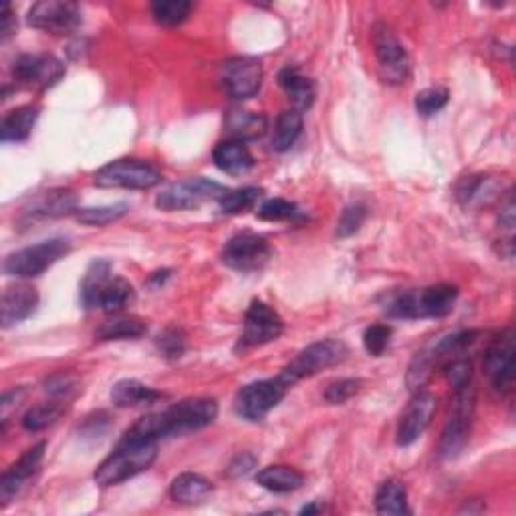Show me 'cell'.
I'll use <instances>...</instances> for the list:
<instances>
[{
    "label": "cell",
    "instance_id": "cell-26",
    "mask_svg": "<svg viewBox=\"0 0 516 516\" xmlns=\"http://www.w3.org/2000/svg\"><path fill=\"white\" fill-rule=\"evenodd\" d=\"M39 108L35 105H25L11 113H6L3 119V128H0V136L3 141H25L35 128L36 119H39Z\"/></svg>",
    "mask_w": 516,
    "mask_h": 516
},
{
    "label": "cell",
    "instance_id": "cell-28",
    "mask_svg": "<svg viewBox=\"0 0 516 516\" xmlns=\"http://www.w3.org/2000/svg\"><path fill=\"white\" fill-rule=\"evenodd\" d=\"M148 325L138 317H113L105 321L101 327L95 331L98 341H121V339H139L146 335Z\"/></svg>",
    "mask_w": 516,
    "mask_h": 516
},
{
    "label": "cell",
    "instance_id": "cell-40",
    "mask_svg": "<svg viewBox=\"0 0 516 516\" xmlns=\"http://www.w3.org/2000/svg\"><path fill=\"white\" fill-rule=\"evenodd\" d=\"M448 99H450V93H448V89L428 88L416 95V109L419 116L429 118V116H434V113L442 111L446 108Z\"/></svg>",
    "mask_w": 516,
    "mask_h": 516
},
{
    "label": "cell",
    "instance_id": "cell-34",
    "mask_svg": "<svg viewBox=\"0 0 516 516\" xmlns=\"http://www.w3.org/2000/svg\"><path fill=\"white\" fill-rule=\"evenodd\" d=\"M438 366L436 357H434V351L432 349H426L422 353H418L414 357L412 366L408 369V377H406V384L409 387L412 394H418V391H424L429 377H432V371Z\"/></svg>",
    "mask_w": 516,
    "mask_h": 516
},
{
    "label": "cell",
    "instance_id": "cell-38",
    "mask_svg": "<svg viewBox=\"0 0 516 516\" xmlns=\"http://www.w3.org/2000/svg\"><path fill=\"white\" fill-rule=\"evenodd\" d=\"M156 347L161 353V357L176 361L186 351V333L180 327H166L156 337Z\"/></svg>",
    "mask_w": 516,
    "mask_h": 516
},
{
    "label": "cell",
    "instance_id": "cell-44",
    "mask_svg": "<svg viewBox=\"0 0 516 516\" xmlns=\"http://www.w3.org/2000/svg\"><path fill=\"white\" fill-rule=\"evenodd\" d=\"M77 389H79L77 377L71 374H65V371H61V374H55L45 381V391L49 396H53L55 399L69 397L73 391H77Z\"/></svg>",
    "mask_w": 516,
    "mask_h": 516
},
{
    "label": "cell",
    "instance_id": "cell-46",
    "mask_svg": "<svg viewBox=\"0 0 516 516\" xmlns=\"http://www.w3.org/2000/svg\"><path fill=\"white\" fill-rule=\"evenodd\" d=\"M254 466H256V458L251 452H241L232 458V462L226 468V472L231 478H241L246 476L248 472H253Z\"/></svg>",
    "mask_w": 516,
    "mask_h": 516
},
{
    "label": "cell",
    "instance_id": "cell-35",
    "mask_svg": "<svg viewBox=\"0 0 516 516\" xmlns=\"http://www.w3.org/2000/svg\"><path fill=\"white\" fill-rule=\"evenodd\" d=\"M190 11H192V3H188V0H156L151 5V15L164 26L181 25L188 18Z\"/></svg>",
    "mask_w": 516,
    "mask_h": 516
},
{
    "label": "cell",
    "instance_id": "cell-9",
    "mask_svg": "<svg viewBox=\"0 0 516 516\" xmlns=\"http://www.w3.org/2000/svg\"><path fill=\"white\" fill-rule=\"evenodd\" d=\"M371 36H374V49L381 79L389 85L406 83L409 77V57L394 31L386 23H377Z\"/></svg>",
    "mask_w": 516,
    "mask_h": 516
},
{
    "label": "cell",
    "instance_id": "cell-27",
    "mask_svg": "<svg viewBox=\"0 0 516 516\" xmlns=\"http://www.w3.org/2000/svg\"><path fill=\"white\" fill-rule=\"evenodd\" d=\"M111 279V263L109 261H93L89 269L85 271L81 281V303L85 309H98V297L101 289Z\"/></svg>",
    "mask_w": 516,
    "mask_h": 516
},
{
    "label": "cell",
    "instance_id": "cell-10",
    "mask_svg": "<svg viewBox=\"0 0 516 516\" xmlns=\"http://www.w3.org/2000/svg\"><path fill=\"white\" fill-rule=\"evenodd\" d=\"M273 251L264 236L241 232L232 236L222 248V263L238 273H256L271 261Z\"/></svg>",
    "mask_w": 516,
    "mask_h": 516
},
{
    "label": "cell",
    "instance_id": "cell-8",
    "mask_svg": "<svg viewBox=\"0 0 516 516\" xmlns=\"http://www.w3.org/2000/svg\"><path fill=\"white\" fill-rule=\"evenodd\" d=\"M286 391H289V387H286L279 377L253 381V384L244 386L236 394V414L248 419V422H261V419L269 416L271 409L281 404Z\"/></svg>",
    "mask_w": 516,
    "mask_h": 516
},
{
    "label": "cell",
    "instance_id": "cell-43",
    "mask_svg": "<svg viewBox=\"0 0 516 516\" xmlns=\"http://www.w3.org/2000/svg\"><path fill=\"white\" fill-rule=\"evenodd\" d=\"M359 389H361V379L349 377V379L333 381V384H329V387L325 389V401L333 406H341L356 396Z\"/></svg>",
    "mask_w": 516,
    "mask_h": 516
},
{
    "label": "cell",
    "instance_id": "cell-49",
    "mask_svg": "<svg viewBox=\"0 0 516 516\" xmlns=\"http://www.w3.org/2000/svg\"><path fill=\"white\" fill-rule=\"evenodd\" d=\"M321 511H323V504L313 502L309 506H304V509L301 511V514H315V512H321Z\"/></svg>",
    "mask_w": 516,
    "mask_h": 516
},
{
    "label": "cell",
    "instance_id": "cell-25",
    "mask_svg": "<svg viewBox=\"0 0 516 516\" xmlns=\"http://www.w3.org/2000/svg\"><path fill=\"white\" fill-rule=\"evenodd\" d=\"M256 482L271 492L286 494L299 490L304 484V476L291 466H269L256 474Z\"/></svg>",
    "mask_w": 516,
    "mask_h": 516
},
{
    "label": "cell",
    "instance_id": "cell-32",
    "mask_svg": "<svg viewBox=\"0 0 516 516\" xmlns=\"http://www.w3.org/2000/svg\"><path fill=\"white\" fill-rule=\"evenodd\" d=\"M77 198L67 190H55V192L45 194L39 202L35 204L31 210L33 216H43V218H55V216H65L77 212Z\"/></svg>",
    "mask_w": 516,
    "mask_h": 516
},
{
    "label": "cell",
    "instance_id": "cell-29",
    "mask_svg": "<svg viewBox=\"0 0 516 516\" xmlns=\"http://www.w3.org/2000/svg\"><path fill=\"white\" fill-rule=\"evenodd\" d=\"M376 511L377 514H408V490L397 478H389L379 486L376 494Z\"/></svg>",
    "mask_w": 516,
    "mask_h": 516
},
{
    "label": "cell",
    "instance_id": "cell-4",
    "mask_svg": "<svg viewBox=\"0 0 516 516\" xmlns=\"http://www.w3.org/2000/svg\"><path fill=\"white\" fill-rule=\"evenodd\" d=\"M71 243L67 238H51L39 244L21 248L5 258V273L16 279H35L41 276L55 263H59L65 254H69Z\"/></svg>",
    "mask_w": 516,
    "mask_h": 516
},
{
    "label": "cell",
    "instance_id": "cell-22",
    "mask_svg": "<svg viewBox=\"0 0 516 516\" xmlns=\"http://www.w3.org/2000/svg\"><path fill=\"white\" fill-rule=\"evenodd\" d=\"M164 391H158L138 379H121L111 389V401L118 408H139V406H151L156 401L164 399Z\"/></svg>",
    "mask_w": 516,
    "mask_h": 516
},
{
    "label": "cell",
    "instance_id": "cell-13",
    "mask_svg": "<svg viewBox=\"0 0 516 516\" xmlns=\"http://www.w3.org/2000/svg\"><path fill=\"white\" fill-rule=\"evenodd\" d=\"M28 25L51 35H69L81 25V8L69 0H43L31 6Z\"/></svg>",
    "mask_w": 516,
    "mask_h": 516
},
{
    "label": "cell",
    "instance_id": "cell-21",
    "mask_svg": "<svg viewBox=\"0 0 516 516\" xmlns=\"http://www.w3.org/2000/svg\"><path fill=\"white\" fill-rule=\"evenodd\" d=\"M212 158H214L216 168L231 176L246 174V171H251L254 168V158L243 141L228 139V141L218 143Z\"/></svg>",
    "mask_w": 516,
    "mask_h": 516
},
{
    "label": "cell",
    "instance_id": "cell-6",
    "mask_svg": "<svg viewBox=\"0 0 516 516\" xmlns=\"http://www.w3.org/2000/svg\"><path fill=\"white\" fill-rule=\"evenodd\" d=\"M160 181L161 171L143 160H116L95 174V184L99 188L150 190L158 186Z\"/></svg>",
    "mask_w": 516,
    "mask_h": 516
},
{
    "label": "cell",
    "instance_id": "cell-15",
    "mask_svg": "<svg viewBox=\"0 0 516 516\" xmlns=\"http://www.w3.org/2000/svg\"><path fill=\"white\" fill-rule=\"evenodd\" d=\"M13 75L18 83L33 89H49L59 83L65 75V65L53 55L28 53L15 61Z\"/></svg>",
    "mask_w": 516,
    "mask_h": 516
},
{
    "label": "cell",
    "instance_id": "cell-30",
    "mask_svg": "<svg viewBox=\"0 0 516 516\" xmlns=\"http://www.w3.org/2000/svg\"><path fill=\"white\" fill-rule=\"evenodd\" d=\"M303 133V116L299 111L289 109L283 111L274 123V133H273V150L274 151H289Z\"/></svg>",
    "mask_w": 516,
    "mask_h": 516
},
{
    "label": "cell",
    "instance_id": "cell-33",
    "mask_svg": "<svg viewBox=\"0 0 516 516\" xmlns=\"http://www.w3.org/2000/svg\"><path fill=\"white\" fill-rule=\"evenodd\" d=\"M65 409L67 408L61 399L45 401V404L31 408L23 416V428L26 429V432H43L45 428L53 426L57 419L65 414Z\"/></svg>",
    "mask_w": 516,
    "mask_h": 516
},
{
    "label": "cell",
    "instance_id": "cell-5",
    "mask_svg": "<svg viewBox=\"0 0 516 516\" xmlns=\"http://www.w3.org/2000/svg\"><path fill=\"white\" fill-rule=\"evenodd\" d=\"M158 414L161 434H164V438H171L196 432V429H202L212 424L218 416V404L216 399L210 397H190L181 399L180 404H174Z\"/></svg>",
    "mask_w": 516,
    "mask_h": 516
},
{
    "label": "cell",
    "instance_id": "cell-31",
    "mask_svg": "<svg viewBox=\"0 0 516 516\" xmlns=\"http://www.w3.org/2000/svg\"><path fill=\"white\" fill-rule=\"evenodd\" d=\"M133 301V286L126 279H109L98 297V309L105 313H119Z\"/></svg>",
    "mask_w": 516,
    "mask_h": 516
},
{
    "label": "cell",
    "instance_id": "cell-16",
    "mask_svg": "<svg viewBox=\"0 0 516 516\" xmlns=\"http://www.w3.org/2000/svg\"><path fill=\"white\" fill-rule=\"evenodd\" d=\"M45 450L46 442L28 448V450L3 474V478H0V504L6 506L25 490V486L31 482V478L39 472Z\"/></svg>",
    "mask_w": 516,
    "mask_h": 516
},
{
    "label": "cell",
    "instance_id": "cell-36",
    "mask_svg": "<svg viewBox=\"0 0 516 516\" xmlns=\"http://www.w3.org/2000/svg\"><path fill=\"white\" fill-rule=\"evenodd\" d=\"M261 196H263V190H258V188L226 190V194L218 200V206L224 214H241V212H246V210H251Z\"/></svg>",
    "mask_w": 516,
    "mask_h": 516
},
{
    "label": "cell",
    "instance_id": "cell-42",
    "mask_svg": "<svg viewBox=\"0 0 516 516\" xmlns=\"http://www.w3.org/2000/svg\"><path fill=\"white\" fill-rule=\"evenodd\" d=\"M367 218V208L363 204H351L346 210L337 222V236L339 238H347L351 234H356L359 228L363 226Z\"/></svg>",
    "mask_w": 516,
    "mask_h": 516
},
{
    "label": "cell",
    "instance_id": "cell-37",
    "mask_svg": "<svg viewBox=\"0 0 516 516\" xmlns=\"http://www.w3.org/2000/svg\"><path fill=\"white\" fill-rule=\"evenodd\" d=\"M128 204H113V206H99V208H79L75 216L79 222L88 226H108L111 222H118L119 218L128 214Z\"/></svg>",
    "mask_w": 516,
    "mask_h": 516
},
{
    "label": "cell",
    "instance_id": "cell-41",
    "mask_svg": "<svg viewBox=\"0 0 516 516\" xmlns=\"http://www.w3.org/2000/svg\"><path fill=\"white\" fill-rule=\"evenodd\" d=\"M389 339L391 327H387V325H371V327H367L366 333H363V346H366L369 356L374 357L384 356L389 346Z\"/></svg>",
    "mask_w": 516,
    "mask_h": 516
},
{
    "label": "cell",
    "instance_id": "cell-1",
    "mask_svg": "<svg viewBox=\"0 0 516 516\" xmlns=\"http://www.w3.org/2000/svg\"><path fill=\"white\" fill-rule=\"evenodd\" d=\"M158 458V442H146L123 436L113 450L95 470V482L103 489L129 480V478L146 472Z\"/></svg>",
    "mask_w": 516,
    "mask_h": 516
},
{
    "label": "cell",
    "instance_id": "cell-7",
    "mask_svg": "<svg viewBox=\"0 0 516 516\" xmlns=\"http://www.w3.org/2000/svg\"><path fill=\"white\" fill-rule=\"evenodd\" d=\"M224 186L218 181L206 178H190L178 184H171L156 198V206L166 212H176V210H194L202 206L208 200H218L226 194Z\"/></svg>",
    "mask_w": 516,
    "mask_h": 516
},
{
    "label": "cell",
    "instance_id": "cell-2",
    "mask_svg": "<svg viewBox=\"0 0 516 516\" xmlns=\"http://www.w3.org/2000/svg\"><path fill=\"white\" fill-rule=\"evenodd\" d=\"M474 409H476V389L472 386V381L460 387H454L450 416H448L446 428L438 444V452L444 460H452V458H456L466 448L468 439H470Z\"/></svg>",
    "mask_w": 516,
    "mask_h": 516
},
{
    "label": "cell",
    "instance_id": "cell-18",
    "mask_svg": "<svg viewBox=\"0 0 516 516\" xmlns=\"http://www.w3.org/2000/svg\"><path fill=\"white\" fill-rule=\"evenodd\" d=\"M36 307H39V293L35 286L25 283L6 286L3 303H0V323L5 329L13 327V325L31 317Z\"/></svg>",
    "mask_w": 516,
    "mask_h": 516
},
{
    "label": "cell",
    "instance_id": "cell-48",
    "mask_svg": "<svg viewBox=\"0 0 516 516\" xmlns=\"http://www.w3.org/2000/svg\"><path fill=\"white\" fill-rule=\"evenodd\" d=\"M171 271H158L151 274V279H150V284H154V286H160V284H164V281L168 279Z\"/></svg>",
    "mask_w": 516,
    "mask_h": 516
},
{
    "label": "cell",
    "instance_id": "cell-39",
    "mask_svg": "<svg viewBox=\"0 0 516 516\" xmlns=\"http://www.w3.org/2000/svg\"><path fill=\"white\" fill-rule=\"evenodd\" d=\"M258 218L269 220V222H283V220H294L301 216V210L297 204L289 202L283 198H273L258 208Z\"/></svg>",
    "mask_w": 516,
    "mask_h": 516
},
{
    "label": "cell",
    "instance_id": "cell-14",
    "mask_svg": "<svg viewBox=\"0 0 516 516\" xmlns=\"http://www.w3.org/2000/svg\"><path fill=\"white\" fill-rule=\"evenodd\" d=\"M220 83L232 99H251L263 85V65L254 57H234L220 69Z\"/></svg>",
    "mask_w": 516,
    "mask_h": 516
},
{
    "label": "cell",
    "instance_id": "cell-24",
    "mask_svg": "<svg viewBox=\"0 0 516 516\" xmlns=\"http://www.w3.org/2000/svg\"><path fill=\"white\" fill-rule=\"evenodd\" d=\"M212 492V482L194 472H184L170 486V496L180 504H200Z\"/></svg>",
    "mask_w": 516,
    "mask_h": 516
},
{
    "label": "cell",
    "instance_id": "cell-20",
    "mask_svg": "<svg viewBox=\"0 0 516 516\" xmlns=\"http://www.w3.org/2000/svg\"><path fill=\"white\" fill-rule=\"evenodd\" d=\"M224 129L234 141H254L266 133V118L263 113L246 111V109H231L226 113Z\"/></svg>",
    "mask_w": 516,
    "mask_h": 516
},
{
    "label": "cell",
    "instance_id": "cell-45",
    "mask_svg": "<svg viewBox=\"0 0 516 516\" xmlns=\"http://www.w3.org/2000/svg\"><path fill=\"white\" fill-rule=\"evenodd\" d=\"M444 371L452 387H460L472 381V363L464 357H454L444 363Z\"/></svg>",
    "mask_w": 516,
    "mask_h": 516
},
{
    "label": "cell",
    "instance_id": "cell-23",
    "mask_svg": "<svg viewBox=\"0 0 516 516\" xmlns=\"http://www.w3.org/2000/svg\"><path fill=\"white\" fill-rule=\"evenodd\" d=\"M279 85L293 103L294 111L309 109L315 101V83L304 77L297 67H284L279 73Z\"/></svg>",
    "mask_w": 516,
    "mask_h": 516
},
{
    "label": "cell",
    "instance_id": "cell-12",
    "mask_svg": "<svg viewBox=\"0 0 516 516\" xmlns=\"http://www.w3.org/2000/svg\"><path fill=\"white\" fill-rule=\"evenodd\" d=\"M514 331L504 329L484 353V371L492 381V387L501 394H509L516 377Z\"/></svg>",
    "mask_w": 516,
    "mask_h": 516
},
{
    "label": "cell",
    "instance_id": "cell-17",
    "mask_svg": "<svg viewBox=\"0 0 516 516\" xmlns=\"http://www.w3.org/2000/svg\"><path fill=\"white\" fill-rule=\"evenodd\" d=\"M438 399L429 391H418L414 394L412 401H409L404 416L399 419L397 426V444L399 446H409L422 436L428 426L432 424V418L436 414Z\"/></svg>",
    "mask_w": 516,
    "mask_h": 516
},
{
    "label": "cell",
    "instance_id": "cell-19",
    "mask_svg": "<svg viewBox=\"0 0 516 516\" xmlns=\"http://www.w3.org/2000/svg\"><path fill=\"white\" fill-rule=\"evenodd\" d=\"M460 291L454 284H434L424 291H414L416 319H442L450 315Z\"/></svg>",
    "mask_w": 516,
    "mask_h": 516
},
{
    "label": "cell",
    "instance_id": "cell-47",
    "mask_svg": "<svg viewBox=\"0 0 516 516\" xmlns=\"http://www.w3.org/2000/svg\"><path fill=\"white\" fill-rule=\"evenodd\" d=\"M3 28H0V33H3V41H8L13 36V33L16 31V18L13 15V6L11 5H5L3 6Z\"/></svg>",
    "mask_w": 516,
    "mask_h": 516
},
{
    "label": "cell",
    "instance_id": "cell-11",
    "mask_svg": "<svg viewBox=\"0 0 516 516\" xmlns=\"http://www.w3.org/2000/svg\"><path fill=\"white\" fill-rule=\"evenodd\" d=\"M284 331V323L281 315L263 301H253L246 311L243 335L238 339L236 351H246L253 347L266 346V343L276 341Z\"/></svg>",
    "mask_w": 516,
    "mask_h": 516
},
{
    "label": "cell",
    "instance_id": "cell-3",
    "mask_svg": "<svg viewBox=\"0 0 516 516\" xmlns=\"http://www.w3.org/2000/svg\"><path fill=\"white\" fill-rule=\"evenodd\" d=\"M347 356L349 349L346 343L339 339H323L311 343L307 349H303L299 356L281 371L279 379L286 387H293L304 377H311L323 369L339 366V363L347 359Z\"/></svg>",
    "mask_w": 516,
    "mask_h": 516
}]
</instances>
